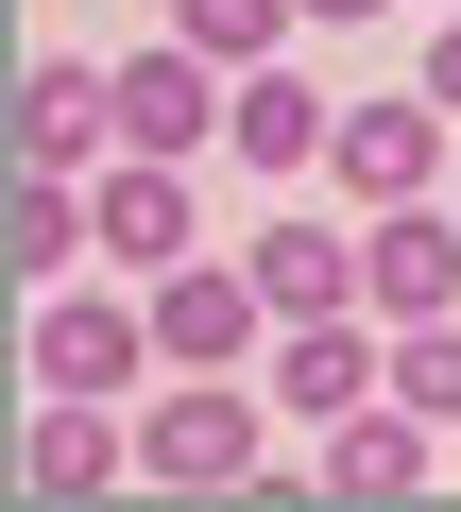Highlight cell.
Listing matches in <instances>:
<instances>
[{
  "label": "cell",
  "instance_id": "1",
  "mask_svg": "<svg viewBox=\"0 0 461 512\" xmlns=\"http://www.w3.org/2000/svg\"><path fill=\"white\" fill-rule=\"evenodd\" d=\"M137 478H171V495H240V478H257V393L188 376V393L137 427Z\"/></svg>",
  "mask_w": 461,
  "mask_h": 512
},
{
  "label": "cell",
  "instance_id": "16",
  "mask_svg": "<svg viewBox=\"0 0 461 512\" xmlns=\"http://www.w3.org/2000/svg\"><path fill=\"white\" fill-rule=\"evenodd\" d=\"M274 18H308V0H188V52H205V69H257Z\"/></svg>",
  "mask_w": 461,
  "mask_h": 512
},
{
  "label": "cell",
  "instance_id": "6",
  "mask_svg": "<svg viewBox=\"0 0 461 512\" xmlns=\"http://www.w3.org/2000/svg\"><path fill=\"white\" fill-rule=\"evenodd\" d=\"M120 137V86L103 69H18V171H86Z\"/></svg>",
  "mask_w": 461,
  "mask_h": 512
},
{
  "label": "cell",
  "instance_id": "7",
  "mask_svg": "<svg viewBox=\"0 0 461 512\" xmlns=\"http://www.w3.org/2000/svg\"><path fill=\"white\" fill-rule=\"evenodd\" d=\"M257 308H291V325H342V291H359V239H325V222H257Z\"/></svg>",
  "mask_w": 461,
  "mask_h": 512
},
{
  "label": "cell",
  "instance_id": "17",
  "mask_svg": "<svg viewBox=\"0 0 461 512\" xmlns=\"http://www.w3.org/2000/svg\"><path fill=\"white\" fill-rule=\"evenodd\" d=\"M427 103H444V120H461V18H444V35H427Z\"/></svg>",
  "mask_w": 461,
  "mask_h": 512
},
{
  "label": "cell",
  "instance_id": "13",
  "mask_svg": "<svg viewBox=\"0 0 461 512\" xmlns=\"http://www.w3.org/2000/svg\"><path fill=\"white\" fill-rule=\"evenodd\" d=\"M86 239H103V222L69 205V171H35V188H18V222H0V256H18V274H69Z\"/></svg>",
  "mask_w": 461,
  "mask_h": 512
},
{
  "label": "cell",
  "instance_id": "15",
  "mask_svg": "<svg viewBox=\"0 0 461 512\" xmlns=\"http://www.w3.org/2000/svg\"><path fill=\"white\" fill-rule=\"evenodd\" d=\"M393 410H410V427L461 410V325H393Z\"/></svg>",
  "mask_w": 461,
  "mask_h": 512
},
{
  "label": "cell",
  "instance_id": "8",
  "mask_svg": "<svg viewBox=\"0 0 461 512\" xmlns=\"http://www.w3.org/2000/svg\"><path fill=\"white\" fill-rule=\"evenodd\" d=\"M103 86H120V154H188V137L222 120V103H205V52H188V35H171V52H137V69H103Z\"/></svg>",
  "mask_w": 461,
  "mask_h": 512
},
{
  "label": "cell",
  "instance_id": "9",
  "mask_svg": "<svg viewBox=\"0 0 461 512\" xmlns=\"http://www.w3.org/2000/svg\"><path fill=\"white\" fill-rule=\"evenodd\" d=\"M222 137H240L257 171H308V154L342 137V103H325V86H291V69H240V103H222Z\"/></svg>",
  "mask_w": 461,
  "mask_h": 512
},
{
  "label": "cell",
  "instance_id": "14",
  "mask_svg": "<svg viewBox=\"0 0 461 512\" xmlns=\"http://www.w3.org/2000/svg\"><path fill=\"white\" fill-rule=\"evenodd\" d=\"M103 478H120V427H103V410L69 393V410L35 427V495H103Z\"/></svg>",
  "mask_w": 461,
  "mask_h": 512
},
{
  "label": "cell",
  "instance_id": "3",
  "mask_svg": "<svg viewBox=\"0 0 461 512\" xmlns=\"http://www.w3.org/2000/svg\"><path fill=\"white\" fill-rule=\"evenodd\" d=\"M359 291H376V325H444V308H461V222H427V205H376V239H359Z\"/></svg>",
  "mask_w": 461,
  "mask_h": 512
},
{
  "label": "cell",
  "instance_id": "5",
  "mask_svg": "<svg viewBox=\"0 0 461 512\" xmlns=\"http://www.w3.org/2000/svg\"><path fill=\"white\" fill-rule=\"evenodd\" d=\"M86 222H103L120 274H171V256H188V171H171V154H120V171L86 188Z\"/></svg>",
  "mask_w": 461,
  "mask_h": 512
},
{
  "label": "cell",
  "instance_id": "2",
  "mask_svg": "<svg viewBox=\"0 0 461 512\" xmlns=\"http://www.w3.org/2000/svg\"><path fill=\"white\" fill-rule=\"evenodd\" d=\"M325 171H342L359 205H427V171H444V103H427V86H393V103H342Z\"/></svg>",
  "mask_w": 461,
  "mask_h": 512
},
{
  "label": "cell",
  "instance_id": "11",
  "mask_svg": "<svg viewBox=\"0 0 461 512\" xmlns=\"http://www.w3.org/2000/svg\"><path fill=\"white\" fill-rule=\"evenodd\" d=\"M325 495H342V512H393V495H427V427H393V410H359V427L325 444Z\"/></svg>",
  "mask_w": 461,
  "mask_h": 512
},
{
  "label": "cell",
  "instance_id": "18",
  "mask_svg": "<svg viewBox=\"0 0 461 512\" xmlns=\"http://www.w3.org/2000/svg\"><path fill=\"white\" fill-rule=\"evenodd\" d=\"M308 18H393V0H308Z\"/></svg>",
  "mask_w": 461,
  "mask_h": 512
},
{
  "label": "cell",
  "instance_id": "10",
  "mask_svg": "<svg viewBox=\"0 0 461 512\" xmlns=\"http://www.w3.org/2000/svg\"><path fill=\"white\" fill-rule=\"evenodd\" d=\"M137 342H154V308H52L35 325V393H120Z\"/></svg>",
  "mask_w": 461,
  "mask_h": 512
},
{
  "label": "cell",
  "instance_id": "4",
  "mask_svg": "<svg viewBox=\"0 0 461 512\" xmlns=\"http://www.w3.org/2000/svg\"><path fill=\"white\" fill-rule=\"evenodd\" d=\"M257 325H274V308H257V274H188V256L154 274V359H188V376H222Z\"/></svg>",
  "mask_w": 461,
  "mask_h": 512
},
{
  "label": "cell",
  "instance_id": "12",
  "mask_svg": "<svg viewBox=\"0 0 461 512\" xmlns=\"http://www.w3.org/2000/svg\"><path fill=\"white\" fill-rule=\"evenodd\" d=\"M274 393H291V410H359V393H376V342H359V325H291Z\"/></svg>",
  "mask_w": 461,
  "mask_h": 512
}]
</instances>
